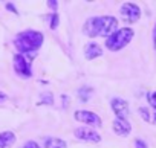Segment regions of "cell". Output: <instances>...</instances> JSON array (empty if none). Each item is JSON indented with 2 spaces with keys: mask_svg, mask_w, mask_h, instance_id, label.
I'll return each mask as SVG.
<instances>
[{
  "mask_svg": "<svg viewBox=\"0 0 156 148\" xmlns=\"http://www.w3.org/2000/svg\"><path fill=\"white\" fill-rule=\"evenodd\" d=\"M110 107L118 119H127L129 116V102L121 98H113L110 101Z\"/></svg>",
  "mask_w": 156,
  "mask_h": 148,
  "instance_id": "cell-8",
  "label": "cell"
},
{
  "mask_svg": "<svg viewBox=\"0 0 156 148\" xmlns=\"http://www.w3.org/2000/svg\"><path fill=\"white\" fill-rule=\"evenodd\" d=\"M44 148H67V145L63 139L48 137V139H44Z\"/></svg>",
  "mask_w": 156,
  "mask_h": 148,
  "instance_id": "cell-13",
  "label": "cell"
},
{
  "mask_svg": "<svg viewBox=\"0 0 156 148\" xmlns=\"http://www.w3.org/2000/svg\"><path fill=\"white\" fill-rule=\"evenodd\" d=\"M40 99H41V104H48V105H52L54 104V96H52L51 92H43L41 96H40Z\"/></svg>",
  "mask_w": 156,
  "mask_h": 148,
  "instance_id": "cell-15",
  "label": "cell"
},
{
  "mask_svg": "<svg viewBox=\"0 0 156 148\" xmlns=\"http://www.w3.org/2000/svg\"><path fill=\"white\" fill-rule=\"evenodd\" d=\"M31 60L32 58H26V55H22V53L14 55V70L19 77H22V78H31L32 77Z\"/></svg>",
  "mask_w": 156,
  "mask_h": 148,
  "instance_id": "cell-4",
  "label": "cell"
},
{
  "mask_svg": "<svg viewBox=\"0 0 156 148\" xmlns=\"http://www.w3.org/2000/svg\"><path fill=\"white\" fill-rule=\"evenodd\" d=\"M153 49L156 50V25L153 28Z\"/></svg>",
  "mask_w": 156,
  "mask_h": 148,
  "instance_id": "cell-21",
  "label": "cell"
},
{
  "mask_svg": "<svg viewBox=\"0 0 156 148\" xmlns=\"http://www.w3.org/2000/svg\"><path fill=\"white\" fill-rule=\"evenodd\" d=\"M23 148H40V146H38V143H35L34 140H29V142H26V143H25V146H23Z\"/></svg>",
  "mask_w": 156,
  "mask_h": 148,
  "instance_id": "cell-19",
  "label": "cell"
},
{
  "mask_svg": "<svg viewBox=\"0 0 156 148\" xmlns=\"http://www.w3.org/2000/svg\"><path fill=\"white\" fill-rule=\"evenodd\" d=\"M147 101H148V104L156 110V92H148V93H147Z\"/></svg>",
  "mask_w": 156,
  "mask_h": 148,
  "instance_id": "cell-16",
  "label": "cell"
},
{
  "mask_svg": "<svg viewBox=\"0 0 156 148\" xmlns=\"http://www.w3.org/2000/svg\"><path fill=\"white\" fill-rule=\"evenodd\" d=\"M92 89L90 87H83V89H80L78 90V98H80V101L81 102H87L89 101V96L92 95Z\"/></svg>",
  "mask_w": 156,
  "mask_h": 148,
  "instance_id": "cell-14",
  "label": "cell"
},
{
  "mask_svg": "<svg viewBox=\"0 0 156 148\" xmlns=\"http://www.w3.org/2000/svg\"><path fill=\"white\" fill-rule=\"evenodd\" d=\"M119 12H121V17L127 23H136L141 19V9H139V6L135 5V3H132V2H126L121 6Z\"/></svg>",
  "mask_w": 156,
  "mask_h": 148,
  "instance_id": "cell-6",
  "label": "cell"
},
{
  "mask_svg": "<svg viewBox=\"0 0 156 148\" xmlns=\"http://www.w3.org/2000/svg\"><path fill=\"white\" fill-rule=\"evenodd\" d=\"M112 127H113V131L118 136H121V137H127L130 134V131H132V125H130V122L127 119H118L116 118L113 121Z\"/></svg>",
  "mask_w": 156,
  "mask_h": 148,
  "instance_id": "cell-9",
  "label": "cell"
},
{
  "mask_svg": "<svg viewBox=\"0 0 156 148\" xmlns=\"http://www.w3.org/2000/svg\"><path fill=\"white\" fill-rule=\"evenodd\" d=\"M139 112V116L145 121V122H150L153 125H156V110H150V108H145V107H139L138 108Z\"/></svg>",
  "mask_w": 156,
  "mask_h": 148,
  "instance_id": "cell-11",
  "label": "cell"
},
{
  "mask_svg": "<svg viewBox=\"0 0 156 148\" xmlns=\"http://www.w3.org/2000/svg\"><path fill=\"white\" fill-rule=\"evenodd\" d=\"M48 6L52 8V9H57V8H58V2H55V0H49V2H48Z\"/></svg>",
  "mask_w": 156,
  "mask_h": 148,
  "instance_id": "cell-20",
  "label": "cell"
},
{
  "mask_svg": "<svg viewBox=\"0 0 156 148\" xmlns=\"http://www.w3.org/2000/svg\"><path fill=\"white\" fill-rule=\"evenodd\" d=\"M73 118L78 122H83V124H87V125H92V127H103L101 118L90 110H76L73 113Z\"/></svg>",
  "mask_w": 156,
  "mask_h": 148,
  "instance_id": "cell-5",
  "label": "cell"
},
{
  "mask_svg": "<svg viewBox=\"0 0 156 148\" xmlns=\"http://www.w3.org/2000/svg\"><path fill=\"white\" fill-rule=\"evenodd\" d=\"M14 44L22 55H28V53L37 55V50L43 44V34L38 31H32V29L23 31L16 37Z\"/></svg>",
  "mask_w": 156,
  "mask_h": 148,
  "instance_id": "cell-2",
  "label": "cell"
},
{
  "mask_svg": "<svg viewBox=\"0 0 156 148\" xmlns=\"http://www.w3.org/2000/svg\"><path fill=\"white\" fill-rule=\"evenodd\" d=\"M118 28V20L112 15H100V17H90L86 20L83 32L89 38L95 37H106L109 38Z\"/></svg>",
  "mask_w": 156,
  "mask_h": 148,
  "instance_id": "cell-1",
  "label": "cell"
},
{
  "mask_svg": "<svg viewBox=\"0 0 156 148\" xmlns=\"http://www.w3.org/2000/svg\"><path fill=\"white\" fill-rule=\"evenodd\" d=\"M16 142V134L12 131L0 133V148H9Z\"/></svg>",
  "mask_w": 156,
  "mask_h": 148,
  "instance_id": "cell-12",
  "label": "cell"
},
{
  "mask_svg": "<svg viewBox=\"0 0 156 148\" xmlns=\"http://www.w3.org/2000/svg\"><path fill=\"white\" fill-rule=\"evenodd\" d=\"M58 14L57 12H54V14H51V29H55L57 28V25H58Z\"/></svg>",
  "mask_w": 156,
  "mask_h": 148,
  "instance_id": "cell-17",
  "label": "cell"
},
{
  "mask_svg": "<svg viewBox=\"0 0 156 148\" xmlns=\"http://www.w3.org/2000/svg\"><path fill=\"white\" fill-rule=\"evenodd\" d=\"M135 37V32L132 28H121L118 31H115L107 40H106V47L112 52L121 50L122 47H126Z\"/></svg>",
  "mask_w": 156,
  "mask_h": 148,
  "instance_id": "cell-3",
  "label": "cell"
},
{
  "mask_svg": "<svg viewBox=\"0 0 156 148\" xmlns=\"http://www.w3.org/2000/svg\"><path fill=\"white\" fill-rule=\"evenodd\" d=\"M135 145H136V148H147V143L144 140H141V139H136L135 140Z\"/></svg>",
  "mask_w": 156,
  "mask_h": 148,
  "instance_id": "cell-18",
  "label": "cell"
},
{
  "mask_svg": "<svg viewBox=\"0 0 156 148\" xmlns=\"http://www.w3.org/2000/svg\"><path fill=\"white\" fill-rule=\"evenodd\" d=\"M63 99H64V102H63V104H64V107H67V96L64 95V96H63Z\"/></svg>",
  "mask_w": 156,
  "mask_h": 148,
  "instance_id": "cell-23",
  "label": "cell"
},
{
  "mask_svg": "<svg viewBox=\"0 0 156 148\" xmlns=\"http://www.w3.org/2000/svg\"><path fill=\"white\" fill-rule=\"evenodd\" d=\"M101 55H103V49H101V46L98 43L90 41V43L86 44V47H84V57H86V60H95L97 57H101Z\"/></svg>",
  "mask_w": 156,
  "mask_h": 148,
  "instance_id": "cell-10",
  "label": "cell"
},
{
  "mask_svg": "<svg viewBox=\"0 0 156 148\" xmlns=\"http://www.w3.org/2000/svg\"><path fill=\"white\" fill-rule=\"evenodd\" d=\"M73 134H75V137H78L80 140H84V142H94V143L101 142V136L95 130L87 128V127H78V128H75Z\"/></svg>",
  "mask_w": 156,
  "mask_h": 148,
  "instance_id": "cell-7",
  "label": "cell"
},
{
  "mask_svg": "<svg viewBox=\"0 0 156 148\" xmlns=\"http://www.w3.org/2000/svg\"><path fill=\"white\" fill-rule=\"evenodd\" d=\"M5 101H8V96H6L5 93H2V92H0V104H3Z\"/></svg>",
  "mask_w": 156,
  "mask_h": 148,
  "instance_id": "cell-22",
  "label": "cell"
}]
</instances>
